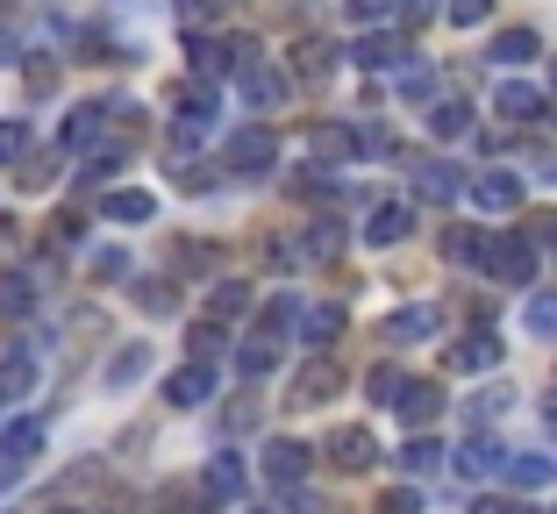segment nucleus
Listing matches in <instances>:
<instances>
[{
    "mask_svg": "<svg viewBox=\"0 0 557 514\" xmlns=\"http://www.w3.org/2000/svg\"><path fill=\"white\" fill-rule=\"evenodd\" d=\"M94 272H100V279H122V272H129V258H122V250H100Z\"/></svg>",
    "mask_w": 557,
    "mask_h": 514,
    "instance_id": "nucleus-46",
    "label": "nucleus"
},
{
    "mask_svg": "<svg viewBox=\"0 0 557 514\" xmlns=\"http://www.w3.org/2000/svg\"><path fill=\"white\" fill-rule=\"evenodd\" d=\"M294 514H322V500H308V493H294Z\"/></svg>",
    "mask_w": 557,
    "mask_h": 514,
    "instance_id": "nucleus-52",
    "label": "nucleus"
},
{
    "mask_svg": "<svg viewBox=\"0 0 557 514\" xmlns=\"http://www.w3.org/2000/svg\"><path fill=\"white\" fill-rule=\"evenodd\" d=\"M186 65H194V79H222V72H236V58H230V43L194 36V43H186Z\"/></svg>",
    "mask_w": 557,
    "mask_h": 514,
    "instance_id": "nucleus-18",
    "label": "nucleus"
},
{
    "mask_svg": "<svg viewBox=\"0 0 557 514\" xmlns=\"http://www.w3.org/2000/svg\"><path fill=\"white\" fill-rule=\"evenodd\" d=\"M472 129V100H436V108H429V136H443V143H458V136Z\"/></svg>",
    "mask_w": 557,
    "mask_h": 514,
    "instance_id": "nucleus-22",
    "label": "nucleus"
},
{
    "mask_svg": "<svg viewBox=\"0 0 557 514\" xmlns=\"http://www.w3.org/2000/svg\"><path fill=\"white\" fill-rule=\"evenodd\" d=\"M394 15H400V22H422V15H436V0H400Z\"/></svg>",
    "mask_w": 557,
    "mask_h": 514,
    "instance_id": "nucleus-50",
    "label": "nucleus"
},
{
    "mask_svg": "<svg viewBox=\"0 0 557 514\" xmlns=\"http://www.w3.org/2000/svg\"><path fill=\"white\" fill-rule=\"evenodd\" d=\"M272 365H278V343H258V336H250V343L236 350V372H244V379H264Z\"/></svg>",
    "mask_w": 557,
    "mask_h": 514,
    "instance_id": "nucleus-30",
    "label": "nucleus"
},
{
    "mask_svg": "<svg viewBox=\"0 0 557 514\" xmlns=\"http://www.w3.org/2000/svg\"><path fill=\"white\" fill-rule=\"evenodd\" d=\"M58 514H72V507H58Z\"/></svg>",
    "mask_w": 557,
    "mask_h": 514,
    "instance_id": "nucleus-55",
    "label": "nucleus"
},
{
    "mask_svg": "<svg viewBox=\"0 0 557 514\" xmlns=\"http://www.w3.org/2000/svg\"><path fill=\"white\" fill-rule=\"evenodd\" d=\"M344 15L364 22V29H379V22H394V0H344Z\"/></svg>",
    "mask_w": 557,
    "mask_h": 514,
    "instance_id": "nucleus-34",
    "label": "nucleus"
},
{
    "mask_svg": "<svg viewBox=\"0 0 557 514\" xmlns=\"http://www.w3.org/2000/svg\"><path fill=\"white\" fill-rule=\"evenodd\" d=\"M308 158H314V172L350 165V158H358V129H344V122H322V129L308 136Z\"/></svg>",
    "mask_w": 557,
    "mask_h": 514,
    "instance_id": "nucleus-10",
    "label": "nucleus"
},
{
    "mask_svg": "<svg viewBox=\"0 0 557 514\" xmlns=\"http://www.w3.org/2000/svg\"><path fill=\"white\" fill-rule=\"evenodd\" d=\"M529 243H550V250H557V215H543V222H529Z\"/></svg>",
    "mask_w": 557,
    "mask_h": 514,
    "instance_id": "nucleus-48",
    "label": "nucleus"
},
{
    "mask_svg": "<svg viewBox=\"0 0 557 514\" xmlns=\"http://www.w3.org/2000/svg\"><path fill=\"white\" fill-rule=\"evenodd\" d=\"M358 65H364V72L400 65V43H394V36H364V43H358Z\"/></svg>",
    "mask_w": 557,
    "mask_h": 514,
    "instance_id": "nucleus-32",
    "label": "nucleus"
},
{
    "mask_svg": "<svg viewBox=\"0 0 557 514\" xmlns=\"http://www.w3.org/2000/svg\"><path fill=\"white\" fill-rule=\"evenodd\" d=\"M172 8H180V22H214L230 0H172Z\"/></svg>",
    "mask_w": 557,
    "mask_h": 514,
    "instance_id": "nucleus-42",
    "label": "nucleus"
},
{
    "mask_svg": "<svg viewBox=\"0 0 557 514\" xmlns=\"http://www.w3.org/2000/svg\"><path fill=\"white\" fill-rule=\"evenodd\" d=\"M364 393H372L379 408H394V393H400V372H394V365H379V372H364Z\"/></svg>",
    "mask_w": 557,
    "mask_h": 514,
    "instance_id": "nucleus-36",
    "label": "nucleus"
},
{
    "mask_svg": "<svg viewBox=\"0 0 557 514\" xmlns=\"http://www.w3.org/2000/svg\"><path fill=\"white\" fill-rule=\"evenodd\" d=\"M493 108H500L508 122H536V115H550V108H543V93H536V86H522V79L500 86V93H493Z\"/></svg>",
    "mask_w": 557,
    "mask_h": 514,
    "instance_id": "nucleus-20",
    "label": "nucleus"
},
{
    "mask_svg": "<svg viewBox=\"0 0 557 514\" xmlns=\"http://www.w3.org/2000/svg\"><path fill=\"white\" fill-rule=\"evenodd\" d=\"M329 457H336V472H372L386 450H379V436H372V429L344 422V429H329Z\"/></svg>",
    "mask_w": 557,
    "mask_h": 514,
    "instance_id": "nucleus-4",
    "label": "nucleus"
},
{
    "mask_svg": "<svg viewBox=\"0 0 557 514\" xmlns=\"http://www.w3.org/2000/svg\"><path fill=\"white\" fill-rule=\"evenodd\" d=\"M22 150H29V129L22 122H0V165H15Z\"/></svg>",
    "mask_w": 557,
    "mask_h": 514,
    "instance_id": "nucleus-38",
    "label": "nucleus"
},
{
    "mask_svg": "<svg viewBox=\"0 0 557 514\" xmlns=\"http://www.w3.org/2000/svg\"><path fill=\"white\" fill-rule=\"evenodd\" d=\"M29 386H36V358H29V350H8V358H0V408L22 400Z\"/></svg>",
    "mask_w": 557,
    "mask_h": 514,
    "instance_id": "nucleus-24",
    "label": "nucleus"
},
{
    "mask_svg": "<svg viewBox=\"0 0 557 514\" xmlns=\"http://www.w3.org/2000/svg\"><path fill=\"white\" fill-rule=\"evenodd\" d=\"M300 336H308L314 350H329L344 336V308H308V315H300Z\"/></svg>",
    "mask_w": 557,
    "mask_h": 514,
    "instance_id": "nucleus-27",
    "label": "nucleus"
},
{
    "mask_svg": "<svg viewBox=\"0 0 557 514\" xmlns=\"http://www.w3.org/2000/svg\"><path fill=\"white\" fill-rule=\"evenodd\" d=\"M164 400H172V408H200V400H214V365H208V358L180 365L172 379H164Z\"/></svg>",
    "mask_w": 557,
    "mask_h": 514,
    "instance_id": "nucleus-9",
    "label": "nucleus"
},
{
    "mask_svg": "<svg viewBox=\"0 0 557 514\" xmlns=\"http://www.w3.org/2000/svg\"><path fill=\"white\" fill-rule=\"evenodd\" d=\"M144 365H150V350H144V343H129V350L115 358V365H108V379H115V386H129V379H144Z\"/></svg>",
    "mask_w": 557,
    "mask_h": 514,
    "instance_id": "nucleus-33",
    "label": "nucleus"
},
{
    "mask_svg": "<svg viewBox=\"0 0 557 514\" xmlns=\"http://www.w3.org/2000/svg\"><path fill=\"white\" fill-rule=\"evenodd\" d=\"M472 514H529V507H515V500H472Z\"/></svg>",
    "mask_w": 557,
    "mask_h": 514,
    "instance_id": "nucleus-51",
    "label": "nucleus"
},
{
    "mask_svg": "<svg viewBox=\"0 0 557 514\" xmlns=\"http://www.w3.org/2000/svg\"><path fill=\"white\" fill-rule=\"evenodd\" d=\"M50 243H79V215H58V222H50Z\"/></svg>",
    "mask_w": 557,
    "mask_h": 514,
    "instance_id": "nucleus-47",
    "label": "nucleus"
},
{
    "mask_svg": "<svg viewBox=\"0 0 557 514\" xmlns=\"http://www.w3.org/2000/svg\"><path fill=\"white\" fill-rule=\"evenodd\" d=\"M522 315H529V329H536V336H557V293H536Z\"/></svg>",
    "mask_w": 557,
    "mask_h": 514,
    "instance_id": "nucleus-35",
    "label": "nucleus"
},
{
    "mask_svg": "<svg viewBox=\"0 0 557 514\" xmlns=\"http://www.w3.org/2000/svg\"><path fill=\"white\" fill-rule=\"evenodd\" d=\"M336 393H344V365H336V358H314L294 379V408H322V400H336Z\"/></svg>",
    "mask_w": 557,
    "mask_h": 514,
    "instance_id": "nucleus-7",
    "label": "nucleus"
},
{
    "mask_svg": "<svg viewBox=\"0 0 557 514\" xmlns=\"http://www.w3.org/2000/svg\"><path fill=\"white\" fill-rule=\"evenodd\" d=\"M100 129H108V108H72V115H65V136H58V143H65V150H94V143H100Z\"/></svg>",
    "mask_w": 557,
    "mask_h": 514,
    "instance_id": "nucleus-23",
    "label": "nucleus"
},
{
    "mask_svg": "<svg viewBox=\"0 0 557 514\" xmlns=\"http://www.w3.org/2000/svg\"><path fill=\"white\" fill-rule=\"evenodd\" d=\"M479 265H486L493 286H529V272H536V243H529L522 229H493L486 243H479Z\"/></svg>",
    "mask_w": 557,
    "mask_h": 514,
    "instance_id": "nucleus-1",
    "label": "nucleus"
},
{
    "mask_svg": "<svg viewBox=\"0 0 557 514\" xmlns=\"http://www.w3.org/2000/svg\"><path fill=\"white\" fill-rule=\"evenodd\" d=\"M443 465V443L436 436H408V450H400V472H414V479H422V472H436Z\"/></svg>",
    "mask_w": 557,
    "mask_h": 514,
    "instance_id": "nucleus-29",
    "label": "nucleus"
},
{
    "mask_svg": "<svg viewBox=\"0 0 557 514\" xmlns=\"http://www.w3.org/2000/svg\"><path fill=\"white\" fill-rule=\"evenodd\" d=\"M236 493H244V457L222 450V457L208 465V479H200V500H236Z\"/></svg>",
    "mask_w": 557,
    "mask_h": 514,
    "instance_id": "nucleus-17",
    "label": "nucleus"
},
{
    "mask_svg": "<svg viewBox=\"0 0 557 514\" xmlns=\"http://www.w3.org/2000/svg\"><path fill=\"white\" fill-rule=\"evenodd\" d=\"M394 408H400V422H408L414 436L429 429V422L443 415V386H429V379H400V393H394Z\"/></svg>",
    "mask_w": 557,
    "mask_h": 514,
    "instance_id": "nucleus-6",
    "label": "nucleus"
},
{
    "mask_svg": "<svg viewBox=\"0 0 557 514\" xmlns=\"http://www.w3.org/2000/svg\"><path fill=\"white\" fill-rule=\"evenodd\" d=\"M50 165H58V158H29V165H22L15 179H22V186H50Z\"/></svg>",
    "mask_w": 557,
    "mask_h": 514,
    "instance_id": "nucleus-45",
    "label": "nucleus"
},
{
    "mask_svg": "<svg viewBox=\"0 0 557 514\" xmlns=\"http://www.w3.org/2000/svg\"><path fill=\"white\" fill-rule=\"evenodd\" d=\"M486 8H493V0H450V22H458V29H479Z\"/></svg>",
    "mask_w": 557,
    "mask_h": 514,
    "instance_id": "nucleus-43",
    "label": "nucleus"
},
{
    "mask_svg": "<svg viewBox=\"0 0 557 514\" xmlns=\"http://www.w3.org/2000/svg\"><path fill=\"white\" fill-rule=\"evenodd\" d=\"M58 86V65H29V93H50Z\"/></svg>",
    "mask_w": 557,
    "mask_h": 514,
    "instance_id": "nucleus-49",
    "label": "nucleus"
},
{
    "mask_svg": "<svg viewBox=\"0 0 557 514\" xmlns=\"http://www.w3.org/2000/svg\"><path fill=\"white\" fill-rule=\"evenodd\" d=\"M543 422H550V429H557V393H543Z\"/></svg>",
    "mask_w": 557,
    "mask_h": 514,
    "instance_id": "nucleus-53",
    "label": "nucleus"
},
{
    "mask_svg": "<svg viewBox=\"0 0 557 514\" xmlns=\"http://www.w3.org/2000/svg\"><path fill=\"white\" fill-rule=\"evenodd\" d=\"M236 93L272 115L278 100H286V72H272V58H244V65H236Z\"/></svg>",
    "mask_w": 557,
    "mask_h": 514,
    "instance_id": "nucleus-5",
    "label": "nucleus"
},
{
    "mask_svg": "<svg viewBox=\"0 0 557 514\" xmlns=\"http://www.w3.org/2000/svg\"><path fill=\"white\" fill-rule=\"evenodd\" d=\"M443 365H450V372H493V365H500V336H493V329H472L465 343H450V358H443Z\"/></svg>",
    "mask_w": 557,
    "mask_h": 514,
    "instance_id": "nucleus-12",
    "label": "nucleus"
},
{
    "mask_svg": "<svg viewBox=\"0 0 557 514\" xmlns=\"http://www.w3.org/2000/svg\"><path fill=\"white\" fill-rule=\"evenodd\" d=\"M136 308H144V315H172V286H136Z\"/></svg>",
    "mask_w": 557,
    "mask_h": 514,
    "instance_id": "nucleus-39",
    "label": "nucleus"
},
{
    "mask_svg": "<svg viewBox=\"0 0 557 514\" xmlns=\"http://www.w3.org/2000/svg\"><path fill=\"white\" fill-rule=\"evenodd\" d=\"M550 86H557V65H550Z\"/></svg>",
    "mask_w": 557,
    "mask_h": 514,
    "instance_id": "nucleus-54",
    "label": "nucleus"
},
{
    "mask_svg": "<svg viewBox=\"0 0 557 514\" xmlns=\"http://www.w3.org/2000/svg\"><path fill=\"white\" fill-rule=\"evenodd\" d=\"M250 300H258V293H250L244 279H222V286H214V293H208V322H214V329H222V322L250 315Z\"/></svg>",
    "mask_w": 557,
    "mask_h": 514,
    "instance_id": "nucleus-21",
    "label": "nucleus"
},
{
    "mask_svg": "<svg viewBox=\"0 0 557 514\" xmlns=\"http://www.w3.org/2000/svg\"><path fill=\"white\" fill-rule=\"evenodd\" d=\"M479 243H486V236H472V229H450V236H443V250H450L458 265H479Z\"/></svg>",
    "mask_w": 557,
    "mask_h": 514,
    "instance_id": "nucleus-37",
    "label": "nucleus"
},
{
    "mask_svg": "<svg viewBox=\"0 0 557 514\" xmlns=\"http://www.w3.org/2000/svg\"><path fill=\"white\" fill-rule=\"evenodd\" d=\"M465 200L479 215H515L522 208V179L515 172H479V179H465Z\"/></svg>",
    "mask_w": 557,
    "mask_h": 514,
    "instance_id": "nucleus-3",
    "label": "nucleus"
},
{
    "mask_svg": "<svg viewBox=\"0 0 557 514\" xmlns=\"http://www.w3.org/2000/svg\"><path fill=\"white\" fill-rule=\"evenodd\" d=\"M100 215H108V222H150V215H158V193H144V186H115V193L100 200Z\"/></svg>",
    "mask_w": 557,
    "mask_h": 514,
    "instance_id": "nucleus-16",
    "label": "nucleus"
},
{
    "mask_svg": "<svg viewBox=\"0 0 557 514\" xmlns=\"http://www.w3.org/2000/svg\"><path fill=\"white\" fill-rule=\"evenodd\" d=\"M408 229H414V200H379V208H372V222H364V243H379V250H386V243H400Z\"/></svg>",
    "mask_w": 557,
    "mask_h": 514,
    "instance_id": "nucleus-11",
    "label": "nucleus"
},
{
    "mask_svg": "<svg viewBox=\"0 0 557 514\" xmlns=\"http://www.w3.org/2000/svg\"><path fill=\"white\" fill-rule=\"evenodd\" d=\"M414 193H422V200H458L465 179H458V165H422V172H414Z\"/></svg>",
    "mask_w": 557,
    "mask_h": 514,
    "instance_id": "nucleus-26",
    "label": "nucleus"
},
{
    "mask_svg": "<svg viewBox=\"0 0 557 514\" xmlns=\"http://www.w3.org/2000/svg\"><path fill=\"white\" fill-rule=\"evenodd\" d=\"M500 457H508V450L493 443V436H472V443L458 450V472H465V479H493V472H500Z\"/></svg>",
    "mask_w": 557,
    "mask_h": 514,
    "instance_id": "nucleus-25",
    "label": "nucleus"
},
{
    "mask_svg": "<svg viewBox=\"0 0 557 514\" xmlns=\"http://www.w3.org/2000/svg\"><path fill=\"white\" fill-rule=\"evenodd\" d=\"M214 350H222V329H214V322H194V358H214Z\"/></svg>",
    "mask_w": 557,
    "mask_h": 514,
    "instance_id": "nucleus-44",
    "label": "nucleus"
},
{
    "mask_svg": "<svg viewBox=\"0 0 557 514\" xmlns=\"http://www.w3.org/2000/svg\"><path fill=\"white\" fill-rule=\"evenodd\" d=\"M500 472H508L522 493H543V486L557 479V457H543V450H508V457H500Z\"/></svg>",
    "mask_w": 557,
    "mask_h": 514,
    "instance_id": "nucleus-13",
    "label": "nucleus"
},
{
    "mask_svg": "<svg viewBox=\"0 0 557 514\" xmlns=\"http://www.w3.org/2000/svg\"><path fill=\"white\" fill-rule=\"evenodd\" d=\"M272 165H278V136H272V129H258V122H250V129L230 136V172H244V179H264Z\"/></svg>",
    "mask_w": 557,
    "mask_h": 514,
    "instance_id": "nucleus-2",
    "label": "nucleus"
},
{
    "mask_svg": "<svg viewBox=\"0 0 557 514\" xmlns=\"http://www.w3.org/2000/svg\"><path fill=\"white\" fill-rule=\"evenodd\" d=\"M379 514H422V493H414V486H394V493L379 500Z\"/></svg>",
    "mask_w": 557,
    "mask_h": 514,
    "instance_id": "nucleus-41",
    "label": "nucleus"
},
{
    "mask_svg": "<svg viewBox=\"0 0 557 514\" xmlns=\"http://www.w3.org/2000/svg\"><path fill=\"white\" fill-rule=\"evenodd\" d=\"M329 65H336V50H329V43H300V72H308V79H322Z\"/></svg>",
    "mask_w": 557,
    "mask_h": 514,
    "instance_id": "nucleus-40",
    "label": "nucleus"
},
{
    "mask_svg": "<svg viewBox=\"0 0 557 514\" xmlns=\"http://www.w3.org/2000/svg\"><path fill=\"white\" fill-rule=\"evenodd\" d=\"M36 308V286L29 279H15V272H8V279H0V315L15 322V315H29Z\"/></svg>",
    "mask_w": 557,
    "mask_h": 514,
    "instance_id": "nucleus-31",
    "label": "nucleus"
},
{
    "mask_svg": "<svg viewBox=\"0 0 557 514\" xmlns=\"http://www.w3.org/2000/svg\"><path fill=\"white\" fill-rule=\"evenodd\" d=\"M414 336H436V308H400L386 322V343H414Z\"/></svg>",
    "mask_w": 557,
    "mask_h": 514,
    "instance_id": "nucleus-28",
    "label": "nucleus"
},
{
    "mask_svg": "<svg viewBox=\"0 0 557 514\" xmlns=\"http://www.w3.org/2000/svg\"><path fill=\"white\" fill-rule=\"evenodd\" d=\"M336 250H344V236H336V222H308V229H300V243L286 250V265H294V258H308V265H329Z\"/></svg>",
    "mask_w": 557,
    "mask_h": 514,
    "instance_id": "nucleus-15",
    "label": "nucleus"
},
{
    "mask_svg": "<svg viewBox=\"0 0 557 514\" xmlns=\"http://www.w3.org/2000/svg\"><path fill=\"white\" fill-rule=\"evenodd\" d=\"M536 50H543V36H536V29H500V36L486 43V58H493V65H529Z\"/></svg>",
    "mask_w": 557,
    "mask_h": 514,
    "instance_id": "nucleus-19",
    "label": "nucleus"
},
{
    "mask_svg": "<svg viewBox=\"0 0 557 514\" xmlns=\"http://www.w3.org/2000/svg\"><path fill=\"white\" fill-rule=\"evenodd\" d=\"M36 450H44V422H8L0 429V479H15Z\"/></svg>",
    "mask_w": 557,
    "mask_h": 514,
    "instance_id": "nucleus-8",
    "label": "nucleus"
},
{
    "mask_svg": "<svg viewBox=\"0 0 557 514\" xmlns=\"http://www.w3.org/2000/svg\"><path fill=\"white\" fill-rule=\"evenodd\" d=\"M264 479H278V486H300V479H308V443H294V436H278V443H264Z\"/></svg>",
    "mask_w": 557,
    "mask_h": 514,
    "instance_id": "nucleus-14",
    "label": "nucleus"
}]
</instances>
